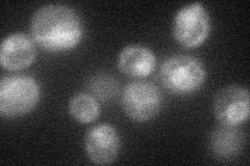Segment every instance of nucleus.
Wrapping results in <instances>:
<instances>
[{
  "label": "nucleus",
  "mask_w": 250,
  "mask_h": 166,
  "mask_svg": "<svg viewBox=\"0 0 250 166\" xmlns=\"http://www.w3.org/2000/svg\"><path fill=\"white\" fill-rule=\"evenodd\" d=\"M69 112L78 123L90 124L97 120L100 108L97 100L92 94L80 92L70 100Z\"/></svg>",
  "instance_id": "obj_11"
},
{
  "label": "nucleus",
  "mask_w": 250,
  "mask_h": 166,
  "mask_svg": "<svg viewBox=\"0 0 250 166\" xmlns=\"http://www.w3.org/2000/svg\"><path fill=\"white\" fill-rule=\"evenodd\" d=\"M84 148L94 164H112L119 155L120 137L113 126L100 124L88 131L84 138Z\"/></svg>",
  "instance_id": "obj_7"
},
{
  "label": "nucleus",
  "mask_w": 250,
  "mask_h": 166,
  "mask_svg": "<svg viewBox=\"0 0 250 166\" xmlns=\"http://www.w3.org/2000/svg\"><path fill=\"white\" fill-rule=\"evenodd\" d=\"M155 67V55L150 49L143 46L130 45L125 47L118 58L120 72L131 78H146L152 74Z\"/></svg>",
  "instance_id": "obj_9"
},
{
  "label": "nucleus",
  "mask_w": 250,
  "mask_h": 166,
  "mask_svg": "<svg viewBox=\"0 0 250 166\" xmlns=\"http://www.w3.org/2000/svg\"><path fill=\"white\" fill-rule=\"evenodd\" d=\"M249 92L240 85H229L219 91L214 100V112L223 126H237L249 117Z\"/></svg>",
  "instance_id": "obj_6"
},
{
  "label": "nucleus",
  "mask_w": 250,
  "mask_h": 166,
  "mask_svg": "<svg viewBox=\"0 0 250 166\" xmlns=\"http://www.w3.org/2000/svg\"><path fill=\"white\" fill-rule=\"evenodd\" d=\"M89 90L94 98L101 101H108L118 93V81L109 74H98L94 76L89 83Z\"/></svg>",
  "instance_id": "obj_12"
},
{
  "label": "nucleus",
  "mask_w": 250,
  "mask_h": 166,
  "mask_svg": "<svg viewBox=\"0 0 250 166\" xmlns=\"http://www.w3.org/2000/svg\"><path fill=\"white\" fill-rule=\"evenodd\" d=\"M209 16L200 2L185 5L179 10L172 24V35L175 41L186 48L200 46L208 37Z\"/></svg>",
  "instance_id": "obj_5"
},
{
  "label": "nucleus",
  "mask_w": 250,
  "mask_h": 166,
  "mask_svg": "<svg viewBox=\"0 0 250 166\" xmlns=\"http://www.w3.org/2000/svg\"><path fill=\"white\" fill-rule=\"evenodd\" d=\"M30 33L41 48L61 53L75 48L81 43L83 25L80 15L71 6L47 4L34 14Z\"/></svg>",
  "instance_id": "obj_1"
},
{
  "label": "nucleus",
  "mask_w": 250,
  "mask_h": 166,
  "mask_svg": "<svg viewBox=\"0 0 250 166\" xmlns=\"http://www.w3.org/2000/svg\"><path fill=\"white\" fill-rule=\"evenodd\" d=\"M121 105L130 120L144 123L152 120L161 111L163 94L153 83L132 81L122 92Z\"/></svg>",
  "instance_id": "obj_4"
},
{
  "label": "nucleus",
  "mask_w": 250,
  "mask_h": 166,
  "mask_svg": "<svg viewBox=\"0 0 250 166\" xmlns=\"http://www.w3.org/2000/svg\"><path fill=\"white\" fill-rule=\"evenodd\" d=\"M40 100V86L26 75L5 76L0 83V114L16 118L33 111Z\"/></svg>",
  "instance_id": "obj_3"
},
{
  "label": "nucleus",
  "mask_w": 250,
  "mask_h": 166,
  "mask_svg": "<svg viewBox=\"0 0 250 166\" xmlns=\"http://www.w3.org/2000/svg\"><path fill=\"white\" fill-rule=\"evenodd\" d=\"M243 145V134L233 126H223L217 129L210 137V148L214 155L221 159L236 156Z\"/></svg>",
  "instance_id": "obj_10"
},
{
  "label": "nucleus",
  "mask_w": 250,
  "mask_h": 166,
  "mask_svg": "<svg viewBox=\"0 0 250 166\" xmlns=\"http://www.w3.org/2000/svg\"><path fill=\"white\" fill-rule=\"evenodd\" d=\"M36 47L29 37L16 33L3 38L0 48V64L9 71L28 68L36 59Z\"/></svg>",
  "instance_id": "obj_8"
},
{
  "label": "nucleus",
  "mask_w": 250,
  "mask_h": 166,
  "mask_svg": "<svg viewBox=\"0 0 250 166\" xmlns=\"http://www.w3.org/2000/svg\"><path fill=\"white\" fill-rule=\"evenodd\" d=\"M206 77L202 62L187 54L168 57L160 70V78L165 89L179 96H186L199 90L205 83Z\"/></svg>",
  "instance_id": "obj_2"
}]
</instances>
